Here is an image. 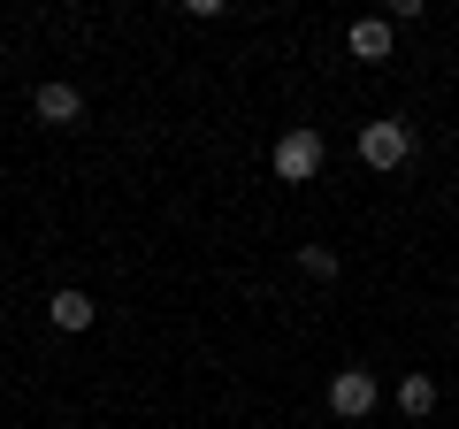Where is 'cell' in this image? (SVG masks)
<instances>
[{"label": "cell", "instance_id": "1", "mask_svg": "<svg viewBox=\"0 0 459 429\" xmlns=\"http://www.w3.org/2000/svg\"><path fill=\"white\" fill-rule=\"evenodd\" d=\"M268 169H276L283 184H314L322 177V131H314V123H291V131L276 138V153H268Z\"/></svg>", "mask_w": 459, "mask_h": 429}, {"label": "cell", "instance_id": "2", "mask_svg": "<svg viewBox=\"0 0 459 429\" xmlns=\"http://www.w3.org/2000/svg\"><path fill=\"white\" fill-rule=\"evenodd\" d=\"M360 162L368 169H406L413 162V123H398V116H376V123H360Z\"/></svg>", "mask_w": 459, "mask_h": 429}, {"label": "cell", "instance_id": "3", "mask_svg": "<svg viewBox=\"0 0 459 429\" xmlns=\"http://www.w3.org/2000/svg\"><path fill=\"white\" fill-rule=\"evenodd\" d=\"M376 376H368V368H337V376H329V414H337V422H360V414H376Z\"/></svg>", "mask_w": 459, "mask_h": 429}, {"label": "cell", "instance_id": "4", "mask_svg": "<svg viewBox=\"0 0 459 429\" xmlns=\"http://www.w3.org/2000/svg\"><path fill=\"white\" fill-rule=\"evenodd\" d=\"M31 116L54 123V131H69V123H84V92L54 77V84H39V92H31Z\"/></svg>", "mask_w": 459, "mask_h": 429}, {"label": "cell", "instance_id": "5", "mask_svg": "<svg viewBox=\"0 0 459 429\" xmlns=\"http://www.w3.org/2000/svg\"><path fill=\"white\" fill-rule=\"evenodd\" d=\"M391 16H360L352 31H344V47H352V62H391Z\"/></svg>", "mask_w": 459, "mask_h": 429}, {"label": "cell", "instance_id": "6", "mask_svg": "<svg viewBox=\"0 0 459 429\" xmlns=\"http://www.w3.org/2000/svg\"><path fill=\"white\" fill-rule=\"evenodd\" d=\"M92 299H84V292H54L47 299V322H54V330H92Z\"/></svg>", "mask_w": 459, "mask_h": 429}, {"label": "cell", "instance_id": "7", "mask_svg": "<svg viewBox=\"0 0 459 429\" xmlns=\"http://www.w3.org/2000/svg\"><path fill=\"white\" fill-rule=\"evenodd\" d=\"M398 414H413V422H421V414H437V376H421V368H413V376H398Z\"/></svg>", "mask_w": 459, "mask_h": 429}, {"label": "cell", "instance_id": "8", "mask_svg": "<svg viewBox=\"0 0 459 429\" xmlns=\"http://www.w3.org/2000/svg\"><path fill=\"white\" fill-rule=\"evenodd\" d=\"M299 268H307V276H337V253H329V246H299Z\"/></svg>", "mask_w": 459, "mask_h": 429}]
</instances>
